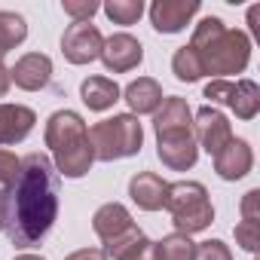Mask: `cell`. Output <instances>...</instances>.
I'll return each instance as SVG.
<instances>
[{
  "instance_id": "cell-1",
  "label": "cell",
  "mask_w": 260,
  "mask_h": 260,
  "mask_svg": "<svg viewBox=\"0 0 260 260\" xmlns=\"http://www.w3.org/2000/svg\"><path fill=\"white\" fill-rule=\"evenodd\" d=\"M4 233L16 248H34L58 220V172L46 153H28L4 193Z\"/></svg>"
},
{
  "instance_id": "cell-2",
  "label": "cell",
  "mask_w": 260,
  "mask_h": 260,
  "mask_svg": "<svg viewBox=\"0 0 260 260\" xmlns=\"http://www.w3.org/2000/svg\"><path fill=\"white\" fill-rule=\"evenodd\" d=\"M190 49L199 55L205 74H242L251 61V40L245 31L226 28L217 16H205L190 40Z\"/></svg>"
},
{
  "instance_id": "cell-3",
  "label": "cell",
  "mask_w": 260,
  "mask_h": 260,
  "mask_svg": "<svg viewBox=\"0 0 260 260\" xmlns=\"http://www.w3.org/2000/svg\"><path fill=\"white\" fill-rule=\"evenodd\" d=\"M153 128H156V156L162 166L172 172H187L199 159L196 135H193V113L190 104L178 95L162 98L159 110L153 113Z\"/></svg>"
},
{
  "instance_id": "cell-4",
  "label": "cell",
  "mask_w": 260,
  "mask_h": 260,
  "mask_svg": "<svg viewBox=\"0 0 260 260\" xmlns=\"http://www.w3.org/2000/svg\"><path fill=\"white\" fill-rule=\"evenodd\" d=\"M46 147L52 150V166L64 178H83L89 175L95 153L89 141V128L77 110H55L46 119Z\"/></svg>"
},
{
  "instance_id": "cell-5",
  "label": "cell",
  "mask_w": 260,
  "mask_h": 260,
  "mask_svg": "<svg viewBox=\"0 0 260 260\" xmlns=\"http://www.w3.org/2000/svg\"><path fill=\"white\" fill-rule=\"evenodd\" d=\"M89 141H92V153L101 162H113V159H125L135 156L144 144V128L138 122V116L132 113H116L110 119H101L89 128Z\"/></svg>"
},
{
  "instance_id": "cell-6",
  "label": "cell",
  "mask_w": 260,
  "mask_h": 260,
  "mask_svg": "<svg viewBox=\"0 0 260 260\" xmlns=\"http://www.w3.org/2000/svg\"><path fill=\"white\" fill-rule=\"evenodd\" d=\"M162 208H169L175 230L184 233V236L202 233L214 220V208H211L208 190L199 181H175V184H169Z\"/></svg>"
},
{
  "instance_id": "cell-7",
  "label": "cell",
  "mask_w": 260,
  "mask_h": 260,
  "mask_svg": "<svg viewBox=\"0 0 260 260\" xmlns=\"http://www.w3.org/2000/svg\"><path fill=\"white\" fill-rule=\"evenodd\" d=\"M92 230H95V236L104 242V254H110V257L119 254L125 245H132L135 239L144 236V233L135 226L128 208L119 205V202L101 205V208L95 211V217H92Z\"/></svg>"
},
{
  "instance_id": "cell-8",
  "label": "cell",
  "mask_w": 260,
  "mask_h": 260,
  "mask_svg": "<svg viewBox=\"0 0 260 260\" xmlns=\"http://www.w3.org/2000/svg\"><path fill=\"white\" fill-rule=\"evenodd\" d=\"M205 98H211V104H226L239 119H254L260 110V89L254 80H211L205 86Z\"/></svg>"
},
{
  "instance_id": "cell-9",
  "label": "cell",
  "mask_w": 260,
  "mask_h": 260,
  "mask_svg": "<svg viewBox=\"0 0 260 260\" xmlns=\"http://www.w3.org/2000/svg\"><path fill=\"white\" fill-rule=\"evenodd\" d=\"M101 46H104V37L92 22H74L61 37V52L71 64H89L101 58Z\"/></svg>"
},
{
  "instance_id": "cell-10",
  "label": "cell",
  "mask_w": 260,
  "mask_h": 260,
  "mask_svg": "<svg viewBox=\"0 0 260 260\" xmlns=\"http://www.w3.org/2000/svg\"><path fill=\"white\" fill-rule=\"evenodd\" d=\"M202 10L199 0H153L150 4V25L159 34H178L190 25V19Z\"/></svg>"
},
{
  "instance_id": "cell-11",
  "label": "cell",
  "mask_w": 260,
  "mask_h": 260,
  "mask_svg": "<svg viewBox=\"0 0 260 260\" xmlns=\"http://www.w3.org/2000/svg\"><path fill=\"white\" fill-rule=\"evenodd\" d=\"M101 61L107 71L113 74H125V71H135L144 61V46L141 40H135L132 34H113L104 40L101 46Z\"/></svg>"
},
{
  "instance_id": "cell-12",
  "label": "cell",
  "mask_w": 260,
  "mask_h": 260,
  "mask_svg": "<svg viewBox=\"0 0 260 260\" xmlns=\"http://www.w3.org/2000/svg\"><path fill=\"white\" fill-rule=\"evenodd\" d=\"M196 138H199V144H202L211 156H217V153L233 141V125H230V119H226L220 110H214V107H199V110H196Z\"/></svg>"
},
{
  "instance_id": "cell-13",
  "label": "cell",
  "mask_w": 260,
  "mask_h": 260,
  "mask_svg": "<svg viewBox=\"0 0 260 260\" xmlns=\"http://www.w3.org/2000/svg\"><path fill=\"white\" fill-rule=\"evenodd\" d=\"M10 80L25 92H40L52 80V58L43 52H28L16 61V68H10Z\"/></svg>"
},
{
  "instance_id": "cell-14",
  "label": "cell",
  "mask_w": 260,
  "mask_h": 260,
  "mask_svg": "<svg viewBox=\"0 0 260 260\" xmlns=\"http://www.w3.org/2000/svg\"><path fill=\"white\" fill-rule=\"evenodd\" d=\"M254 166V150L245 138H233L217 156H214V172L223 181H242Z\"/></svg>"
},
{
  "instance_id": "cell-15",
  "label": "cell",
  "mask_w": 260,
  "mask_h": 260,
  "mask_svg": "<svg viewBox=\"0 0 260 260\" xmlns=\"http://www.w3.org/2000/svg\"><path fill=\"white\" fill-rule=\"evenodd\" d=\"M37 113L25 104H0V144H19L31 135Z\"/></svg>"
},
{
  "instance_id": "cell-16",
  "label": "cell",
  "mask_w": 260,
  "mask_h": 260,
  "mask_svg": "<svg viewBox=\"0 0 260 260\" xmlns=\"http://www.w3.org/2000/svg\"><path fill=\"white\" fill-rule=\"evenodd\" d=\"M166 181L156 172H138L132 181H128V196L132 202L144 211H159L166 205Z\"/></svg>"
},
{
  "instance_id": "cell-17",
  "label": "cell",
  "mask_w": 260,
  "mask_h": 260,
  "mask_svg": "<svg viewBox=\"0 0 260 260\" xmlns=\"http://www.w3.org/2000/svg\"><path fill=\"white\" fill-rule=\"evenodd\" d=\"M125 104L128 110H132V116L138 113H156L159 104H162V86L153 80V77H138L135 83H128L125 86Z\"/></svg>"
},
{
  "instance_id": "cell-18",
  "label": "cell",
  "mask_w": 260,
  "mask_h": 260,
  "mask_svg": "<svg viewBox=\"0 0 260 260\" xmlns=\"http://www.w3.org/2000/svg\"><path fill=\"white\" fill-rule=\"evenodd\" d=\"M119 95H122L119 86L113 80H107V77H89L80 86V98H83V104L89 110H107V107H113L119 101Z\"/></svg>"
},
{
  "instance_id": "cell-19",
  "label": "cell",
  "mask_w": 260,
  "mask_h": 260,
  "mask_svg": "<svg viewBox=\"0 0 260 260\" xmlns=\"http://www.w3.org/2000/svg\"><path fill=\"white\" fill-rule=\"evenodd\" d=\"M25 37H28V22L19 13L0 10V58L13 52L19 43H25Z\"/></svg>"
},
{
  "instance_id": "cell-20",
  "label": "cell",
  "mask_w": 260,
  "mask_h": 260,
  "mask_svg": "<svg viewBox=\"0 0 260 260\" xmlns=\"http://www.w3.org/2000/svg\"><path fill=\"white\" fill-rule=\"evenodd\" d=\"M196 257V242L184 233H172L162 242H156V260H193Z\"/></svg>"
},
{
  "instance_id": "cell-21",
  "label": "cell",
  "mask_w": 260,
  "mask_h": 260,
  "mask_svg": "<svg viewBox=\"0 0 260 260\" xmlns=\"http://www.w3.org/2000/svg\"><path fill=\"white\" fill-rule=\"evenodd\" d=\"M101 10L113 25H135L144 16V0H107Z\"/></svg>"
},
{
  "instance_id": "cell-22",
  "label": "cell",
  "mask_w": 260,
  "mask_h": 260,
  "mask_svg": "<svg viewBox=\"0 0 260 260\" xmlns=\"http://www.w3.org/2000/svg\"><path fill=\"white\" fill-rule=\"evenodd\" d=\"M172 71H175V77H178L181 83H196L199 77H205L202 61H199V55H196L190 46H181V49L175 52V58H172Z\"/></svg>"
},
{
  "instance_id": "cell-23",
  "label": "cell",
  "mask_w": 260,
  "mask_h": 260,
  "mask_svg": "<svg viewBox=\"0 0 260 260\" xmlns=\"http://www.w3.org/2000/svg\"><path fill=\"white\" fill-rule=\"evenodd\" d=\"M113 260H156V242H150L147 236H141L132 245H125L119 254H113Z\"/></svg>"
},
{
  "instance_id": "cell-24",
  "label": "cell",
  "mask_w": 260,
  "mask_h": 260,
  "mask_svg": "<svg viewBox=\"0 0 260 260\" xmlns=\"http://www.w3.org/2000/svg\"><path fill=\"white\" fill-rule=\"evenodd\" d=\"M236 245H242L245 251H257L260 248V220H239L236 223Z\"/></svg>"
},
{
  "instance_id": "cell-25",
  "label": "cell",
  "mask_w": 260,
  "mask_h": 260,
  "mask_svg": "<svg viewBox=\"0 0 260 260\" xmlns=\"http://www.w3.org/2000/svg\"><path fill=\"white\" fill-rule=\"evenodd\" d=\"M61 10H64L74 22H89V19L101 10V4H98V0H64Z\"/></svg>"
},
{
  "instance_id": "cell-26",
  "label": "cell",
  "mask_w": 260,
  "mask_h": 260,
  "mask_svg": "<svg viewBox=\"0 0 260 260\" xmlns=\"http://www.w3.org/2000/svg\"><path fill=\"white\" fill-rule=\"evenodd\" d=\"M193 260H233V251L220 239H208V242L196 245V257Z\"/></svg>"
},
{
  "instance_id": "cell-27",
  "label": "cell",
  "mask_w": 260,
  "mask_h": 260,
  "mask_svg": "<svg viewBox=\"0 0 260 260\" xmlns=\"http://www.w3.org/2000/svg\"><path fill=\"white\" fill-rule=\"evenodd\" d=\"M19 166H22V159L16 153L0 150V184H13L16 175H19Z\"/></svg>"
},
{
  "instance_id": "cell-28",
  "label": "cell",
  "mask_w": 260,
  "mask_h": 260,
  "mask_svg": "<svg viewBox=\"0 0 260 260\" xmlns=\"http://www.w3.org/2000/svg\"><path fill=\"white\" fill-rule=\"evenodd\" d=\"M242 220H260V190H248L242 199Z\"/></svg>"
},
{
  "instance_id": "cell-29",
  "label": "cell",
  "mask_w": 260,
  "mask_h": 260,
  "mask_svg": "<svg viewBox=\"0 0 260 260\" xmlns=\"http://www.w3.org/2000/svg\"><path fill=\"white\" fill-rule=\"evenodd\" d=\"M64 260H107V254H104V248H80V251L68 254Z\"/></svg>"
},
{
  "instance_id": "cell-30",
  "label": "cell",
  "mask_w": 260,
  "mask_h": 260,
  "mask_svg": "<svg viewBox=\"0 0 260 260\" xmlns=\"http://www.w3.org/2000/svg\"><path fill=\"white\" fill-rule=\"evenodd\" d=\"M10 86H13V80H10V68L4 64V58H0V98L10 92Z\"/></svg>"
},
{
  "instance_id": "cell-31",
  "label": "cell",
  "mask_w": 260,
  "mask_h": 260,
  "mask_svg": "<svg viewBox=\"0 0 260 260\" xmlns=\"http://www.w3.org/2000/svg\"><path fill=\"white\" fill-rule=\"evenodd\" d=\"M16 260H46V257H37V254H19Z\"/></svg>"
},
{
  "instance_id": "cell-32",
  "label": "cell",
  "mask_w": 260,
  "mask_h": 260,
  "mask_svg": "<svg viewBox=\"0 0 260 260\" xmlns=\"http://www.w3.org/2000/svg\"><path fill=\"white\" fill-rule=\"evenodd\" d=\"M4 205H7V196H4V190H0V220H4Z\"/></svg>"
}]
</instances>
